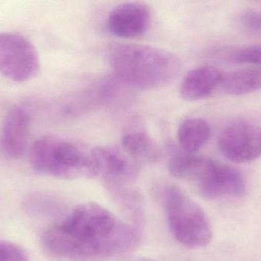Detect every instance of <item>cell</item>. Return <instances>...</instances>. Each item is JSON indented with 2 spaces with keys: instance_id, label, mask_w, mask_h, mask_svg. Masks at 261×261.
Wrapping results in <instances>:
<instances>
[{
  "instance_id": "1",
  "label": "cell",
  "mask_w": 261,
  "mask_h": 261,
  "mask_svg": "<svg viewBox=\"0 0 261 261\" xmlns=\"http://www.w3.org/2000/svg\"><path fill=\"white\" fill-rule=\"evenodd\" d=\"M136 227L125 223L105 207L85 202L42 235L46 249L67 260H107L132 252L140 243Z\"/></svg>"
},
{
  "instance_id": "2",
  "label": "cell",
  "mask_w": 261,
  "mask_h": 261,
  "mask_svg": "<svg viewBox=\"0 0 261 261\" xmlns=\"http://www.w3.org/2000/svg\"><path fill=\"white\" fill-rule=\"evenodd\" d=\"M107 59L121 81L143 90L168 85L181 72L180 61L174 54L147 44H112L107 52Z\"/></svg>"
},
{
  "instance_id": "3",
  "label": "cell",
  "mask_w": 261,
  "mask_h": 261,
  "mask_svg": "<svg viewBox=\"0 0 261 261\" xmlns=\"http://www.w3.org/2000/svg\"><path fill=\"white\" fill-rule=\"evenodd\" d=\"M169 170L174 177L193 182L207 199L242 196L246 188L243 175L237 169L182 150L172 153Z\"/></svg>"
},
{
  "instance_id": "4",
  "label": "cell",
  "mask_w": 261,
  "mask_h": 261,
  "mask_svg": "<svg viewBox=\"0 0 261 261\" xmlns=\"http://www.w3.org/2000/svg\"><path fill=\"white\" fill-rule=\"evenodd\" d=\"M31 165L35 173L64 180L90 179L97 176L91 150L53 136H44L34 143Z\"/></svg>"
},
{
  "instance_id": "5",
  "label": "cell",
  "mask_w": 261,
  "mask_h": 261,
  "mask_svg": "<svg viewBox=\"0 0 261 261\" xmlns=\"http://www.w3.org/2000/svg\"><path fill=\"white\" fill-rule=\"evenodd\" d=\"M164 205L170 231L182 246L202 248L210 243L213 231L210 220L185 190L173 184L167 185L164 189Z\"/></svg>"
},
{
  "instance_id": "6",
  "label": "cell",
  "mask_w": 261,
  "mask_h": 261,
  "mask_svg": "<svg viewBox=\"0 0 261 261\" xmlns=\"http://www.w3.org/2000/svg\"><path fill=\"white\" fill-rule=\"evenodd\" d=\"M40 70V59L34 44L22 35L0 33V73L15 82L35 78Z\"/></svg>"
},
{
  "instance_id": "7",
  "label": "cell",
  "mask_w": 261,
  "mask_h": 261,
  "mask_svg": "<svg viewBox=\"0 0 261 261\" xmlns=\"http://www.w3.org/2000/svg\"><path fill=\"white\" fill-rule=\"evenodd\" d=\"M97 176L103 179L110 193L132 187L140 173V164L116 147H98L92 149Z\"/></svg>"
},
{
  "instance_id": "8",
  "label": "cell",
  "mask_w": 261,
  "mask_h": 261,
  "mask_svg": "<svg viewBox=\"0 0 261 261\" xmlns=\"http://www.w3.org/2000/svg\"><path fill=\"white\" fill-rule=\"evenodd\" d=\"M219 147L232 162L254 160L261 156V127L245 121L232 123L221 133Z\"/></svg>"
},
{
  "instance_id": "9",
  "label": "cell",
  "mask_w": 261,
  "mask_h": 261,
  "mask_svg": "<svg viewBox=\"0 0 261 261\" xmlns=\"http://www.w3.org/2000/svg\"><path fill=\"white\" fill-rule=\"evenodd\" d=\"M151 13L147 5L138 2L121 3L112 9L107 20L110 33L122 38L144 35L148 29Z\"/></svg>"
},
{
  "instance_id": "10",
  "label": "cell",
  "mask_w": 261,
  "mask_h": 261,
  "mask_svg": "<svg viewBox=\"0 0 261 261\" xmlns=\"http://www.w3.org/2000/svg\"><path fill=\"white\" fill-rule=\"evenodd\" d=\"M31 121V112L22 104L15 106L8 113L1 134L2 150L7 157L18 159L25 151Z\"/></svg>"
},
{
  "instance_id": "11",
  "label": "cell",
  "mask_w": 261,
  "mask_h": 261,
  "mask_svg": "<svg viewBox=\"0 0 261 261\" xmlns=\"http://www.w3.org/2000/svg\"><path fill=\"white\" fill-rule=\"evenodd\" d=\"M223 74L213 66H201L190 70L182 79L179 88L181 97L195 101L210 97L222 85Z\"/></svg>"
},
{
  "instance_id": "12",
  "label": "cell",
  "mask_w": 261,
  "mask_h": 261,
  "mask_svg": "<svg viewBox=\"0 0 261 261\" xmlns=\"http://www.w3.org/2000/svg\"><path fill=\"white\" fill-rule=\"evenodd\" d=\"M124 151L138 164L152 163L161 159V150L154 139L143 131H132L122 139Z\"/></svg>"
},
{
  "instance_id": "13",
  "label": "cell",
  "mask_w": 261,
  "mask_h": 261,
  "mask_svg": "<svg viewBox=\"0 0 261 261\" xmlns=\"http://www.w3.org/2000/svg\"><path fill=\"white\" fill-rule=\"evenodd\" d=\"M210 127L205 120L189 118L178 128L177 139L181 149L190 153L199 151L210 136Z\"/></svg>"
},
{
  "instance_id": "14",
  "label": "cell",
  "mask_w": 261,
  "mask_h": 261,
  "mask_svg": "<svg viewBox=\"0 0 261 261\" xmlns=\"http://www.w3.org/2000/svg\"><path fill=\"white\" fill-rule=\"evenodd\" d=\"M222 86L234 96L246 94L261 89V67H250L223 74Z\"/></svg>"
},
{
  "instance_id": "15",
  "label": "cell",
  "mask_w": 261,
  "mask_h": 261,
  "mask_svg": "<svg viewBox=\"0 0 261 261\" xmlns=\"http://www.w3.org/2000/svg\"><path fill=\"white\" fill-rule=\"evenodd\" d=\"M231 57L233 61L239 64L261 65V44L242 48L236 51Z\"/></svg>"
},
{
  "instance_id": "16",
  "label": "cell",
  "mask_w": 261,
  "mask_h": 261,
  "mask_svg": "<svg viewBox=\"0 0 261 261\" xmlns=\"http://www.w3.org/2000/svg\"><path fill=\"white\" fill-rule=\"evenodd\" d=\"M0 261H29L25 251L12 242L0 241Z\"/></svg>"
},
{
  "instance_id": "17",
  "label": "cell",
  "mask_w": 261,
  "mask_h": 261,
  "mask_svg": "<svg viewBox=\"0 0 261 261\" xmlns=\"http://www.w3.org/2000/svg\"><path fill=\"white\" fill-rule=\"evenodd\" d=\"M240 24L248 30L260 32L261 10L245 12L239 18Z\"/></svg>"
},
{
  "instance_id": "18",
  "label": "cell",
  "mask_w": 261,
  "mask_h": 261,
  "mask_svg": "<svg viewBox=\"0 0 261 261\" xmlns=\"http://www.w3.org/2000/svg\"><path fill=\"white\" fill-rule=\"evenodd\" d=\"M132 261H158V260H154V259L148 258V257H136V258L134 259V260Z\"/></svg>"
}]
</instances>
